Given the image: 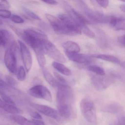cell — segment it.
Listing matches in <instances>:
<instances>
[{"label":"cell","instance_id":"obj_14","mask_svg":"<svg viewBox=\"0 0 125 125\" xmlns=\"http://www.w3.org/2000/svg\"><path fill=\"white\" fill-rule=\"evenodd\" d=\"M62 46L65 52L71 53H78L80 51V47L78 44L76 42L68 41L64 42Z\"/></svg>","mask_w":125,"mask_h":125},{"label":"cell","instance_id":"obj_2","mask_svg":"<svg viewBox=\"0 0 125 125\" xmlns=\"http://www.w3.org/2000/svg\"><path fill=\"white\" fill-rule=\"evenodd\" d=\"M22 39L33 49L42 48L44 42L47 39L46 35L42 31L32 28L25 30Z\"/></svg>","mask_w":125,"mask_h":125},{"label":"cell","instance_id":"obj_6","mask_svg":"<svg viewBox=\"0 0 125 125\" xmlns=\"http://www.w3.org/2000/svg\"><path fill=\"white\" fill-rule=\"evenodd\" d=\"M28 93L35 98L43 99L50 102L52 101V94L49 89L41 85H37L30 88Z\"/></svg>","mask_w":125,"mask_h":125},{"label":"cell","instance_id":"obj_36","mask_svg":"<svg viewBox=\"0 0 125 125\" xmlns=\"http://www.w3.org/2000/svg\"><path fill=\"white\" fill-rule=\"evenodd\" d=\"M117 121L119 125H125V117L124 115H121L119 116Z\"/></svg>","mask_w":125,"mask_h":125},{"label":"cell","instance_id":"obj_12","mask_svg":"<svg viewBox=\"0 0 125 125\" xmlns=\"http://www.w3.org/2000/svg\"><path fill=\"white\" fill-rule=\"evenodd\" d=\"M68 13L69 16L79 24L81 26L91 24V22L88 19L72 8H69V9H68Z\"/></svg>","mask_w":125,"mask_h":125},{"label":"cell","instance_id":"obj_41","mask_svg":"<svg viewBox=\"0 0 125 125\" xmlns=\"http://www.w3.org/2000/svg\"><path fill=\"white\" fill-rule=\"evenodd\" d=\"M3 24V20L2 19V18L0 17V25H2Z\"/></svg>","mask_w":125,"mask_h":125},{"label":"cell","instance_id":"obj_15","mask_svg":"<svg viewBox=\"0 0 125 125\" xmlns=\"http://www.w3.org/2000/svg\"><path fill=\"white\" fill-rule=\"evenodd\" d=\"M0 108L6 112L12 114H16L21 112L20 110L16 105H11L5 102L0 98Z\"/></svg>","mask_w":125,"mask_h":125},{"label":"cell","instance_id":"obj_38","mask_svg":"<svg viewBox=\"0 0 125 125\" xmlns=\"http://www.w3.org/2000/svg\"><path fill=\"white\" fill-rule=\"evenodd\" d=\"M42 1L45 3L53 5H55L58 4L56 0H43Z\"/></svg>","mask_w":125,"mask_h":125},{"label":"cell","instance_id":"obj_27","mask_svg":"<svg viewBox=\"0 0 125 125\" xmlns=\"http://www.w3.org/2000/svg\"><path fill=\"white\" fill-rule=\"evenodd\" d=\"M22 9L23 11H24L25 13L30 17H31L32 19H33L36 20H41V19L38 15H36L35 13H33V11L31 10H29L27 8L25 7H22Z\"/></svg>","mask_w":125,"mask_h":125},{"label":"cell","instance_id":"obj_9","mask_svg":"<svg viewBox=\"0 0 125 125\" xmlns=\"http://www.w3.org/2000/svg\"><path fill=\"white\" fill-rule=\"evenodd\" d=\"M20 52L25 70L28 72L31 69L32 63V55L28 47L22 42L19 41Z\"/></svg>","mask_w":125,"mask_h":125},{"label":"cell","instance_id":"obj_42","mask_svg":"<svg viewBox=\"0 0 125 125\" xmlns=\"http://www.w3.org/2000/svg\"><path fill=\"white\" fill-rule=\"evenodd\" d=\"M2 46V44H1V42L0 41V46Z\"/></svg>","mask_w":125,"mask_h":125},{"label":"cell","instance_id":"obj_26","mask_svg":"<svg viewBox=\"0 0 125 125\" xmlns=\"http://www.w3.org/2000/svg\"><path fill=\"white\" fill-rule=\"evenodd\" d=\"M0 95L1 96L2 99L5 102L11 105H16L15 103L11 98L5 93L0 91Z\"/></svg>","mask_w":125,"mask_h":125},{"label":"cell","instance_id":"obj_20","mask_svg":"<svg viewBox=\"0 0 125 125\" xmlns=\"http://www.w3.org/2000/svg\"><path fill=\"white\" fill-rule=\"evenodd\" d=\"M92 57L96 58L101 59L105 61H108L111 62L118 63H120V61L118 58L112 55L107 54H95L92 55Z\"/></svg>","mask_w":125,"mask_h":125},{"label":"cell","instance_id":"obj_31","mask_svg":"<svg viewBox=\"0 0 125 125\" xmlns=\"http://www.w3.org/2000/svg\"><path fill=\"white\" fill-rule=\"evenodd\" d=\"M11 20L14 23L17 24H22L24 22L23 19L17 15H13L11 17Z\"/></svg>","mask_w":125,"mask_h":125},{"label":"cell","instance_id":"obj_11","mask_svg":"<svg viewBox=\"0 0 125 125\" xmlns=\"http://www.w3.org/2000/svg\"><path fill=\"white\" fill-rule=\"evenodd\" d=\"M68 58L72 61L82 63H88L91 61V58L88 55L79 53H71L65 52Z\"/></svg>","mask_w":125,"mask_h":125},{"label":"cell","instance_id":"obj_19","mask_svg":"<svg viewBox=\"0 0 125 125\" xmlns=\"http://www.w3.org/2000/svg\"><path fill=\"white\" fill-rule=\"evenodd\" d=\"M52 66L55 69L63 75L67 76L71 75L72 72L71 70L60 63L54 62L52 63Z\"/></svg>","mask_w":125,"mask_h":125},{"label":"cell","instance_id":"obj_23","mask_svg":"<svg viewBox=\"0 0 125 125\" xmlns=\"http://www.w3.org/2000/svg\"><path fill=\"white\" fill-rule=\"evenodd\" d=\"M89 71L101 76L105 75V72L102 68L96 65H91L88 67Z\"/></svg>","mask_w":125,"mask_h":125},{"label":"cell","instance_id":"obj_4","mask_svg":"<svg viewBox=\"0 0 125 125\" xmlns=\"http://www.w3.org/2000/svg\"><path fill=\"white\" fill-rule=\"evenodd\" d=\"M80 108L82 114L88 122L94 124L96 123L97 116L95 107L90 98L85 97L81 100Z\"/></svg>","mask_w":125,"mask_h":125},{"label":"cell","instance_id":"obj_24","mask_svg":"<svg viewBox=\"0 0 125 125\" xmlns=\"http://www.w3.org/2000/svg\"><path fill=\"white\" fill-rule=\"evenodd\" d=\"M17 77L18 80L20 81H23L26 78V74L24 67L21 66L17 71Z\"/></svg>","mask_w":125,"mask_h":125},{"label":"cell","instance_id":"obj_7","mask_svg":"<svg viewBox=\"0 0 125 125\" xmlns=\"http://www.w3.org/2000/svg\"><path fill=\"white\" fill-rule=\"evenodd\" d=\"M46 17L56 32L58 34L72 35L65 23L58 18L50 14H46Z\"/></svg>","mask_w":125,"mask_h":125},{"label":"cell","instance_id":"obj_25","mask_svg":"<svg viewBox=\"0 0 125 125\" xmlns=\"http://www.w3.org/2000/svg\"><path fill=\"white\" fill-rule=\"evenodd\" d=\"M81 28L82 32H83L85 35L91 38H93L95 37V33L86 25H82Z\"/></svg>","mask_w":125,"mask_h":125},{"label":"cell","instance_id":"obj_1","mask_svg":"<svg viewBox=\"0 0 125 125\" xmlns=\"http://www.w3.org/2000/svg\"><path fill=\"white\" fill-rule=\"evenodd\" d=\"M56 95L58 113L61 117L69 118L74 116V96L70 86L61 83L57 87Z\"/></svg>","mask_w":125,"mask_h":125},{"label":"cell","instance_id":"obj_32","mask_svg":"<svg viewBox=\"0 0 125 125\" xmlns=\"http://www.w3.org/2000/svg\"><path fill=\"white\" fill-rule=\"evenodd\" d=\"M28 112L30 115L34 119H38V120H41L42 119V117L41 115L36 111L32 110H29Z\"/></svg>","mask_w":125,"mask_h":125},{"label":"cell","instance_id":"obj_13","mask_svg":"<svg viewBox=\"0 0 125 125\" xmlns=\"http://www.w3.org/2000/svg\"><path fill=\"white\" fill-rule=\"evenodd\" d=\"M11 34L7 30H0V41L2 46H5L10 44L13 41Z\"/></svg>","mask_w":125,"mask_h":125},{"label":"cell","instance_id":"obj_39","mask_svg":"<svg viewBox=\"0 0 125 125\" xmlns=\"http://www.w3.org/2000/svg\"><path fill=\"white\" fill-rule=\"evenodd\" d=\"M110 125H119L118 121H113L110 123Z\"/></svg>","mask_w":125,"mask_h":125},{"label":"cell","instance_id":"obj_3","mask_svg":"<svg viewBox=\"0 0 125 125\" xmlns=\"http://www.w3.org/2000/svg\"><path fill=\"white\" fill-rule=\"evenodd\" d=\"M17 47L16 43L13 41L6 50L4 55V62L6 66L9 71L13 74H17L18 71Z\"/></svg>","mask_w":125,"mask_h":125},{"label":"cell","instance_id":"obj_28","mask_svg":"<svg viewBox=\"0 0 125 125\" xmlns=\"http://www.w3.org/2000/svg\"><path fill=\"white\" fill-rule=\"evenodd\" d=\"M6 83L11 87H15L17 84V82L13 77L9 75L5 76Z\"/></svg>","mask_w":125,"mask_h":125},{"label":"cell","instance_id":"obj_8","mask_svg":"<svg viewBox=\"0 0 125 125\" xmlns=\"http://www.w3.org/2000/svg\"><path fill=\"white\" fill-rule=\"evenodd\" d=\"M58 19L62 21L71 31L72 35H80L82 33L81 25L70 16L65 14L58 15Z\"/></svg>","mask_w":125,"mask_h":125},{"label":"cell","instance_id":"obj_16","mask_svg":"<svg viewBox=\"0 0 125 125\" xmlns=\"http://www.w3.org/2000/svg\"><path fill=\"white\" fill-rule=\"evenodd\" d=\"M42 73L46 81L52 87L54 88H57L59 85L61 84V83H59L56 79L52 75L51 73L47 69L43 68Z\"/></svg>","mask_w":125,"mask_h":125},{"label":"cell","instance_id":"obj_40","mask_svg":"<svg viewBox=\"0 0 125 125\" xmlns=\"http://www.w3.org/2000/svg\"><path fill=\"white\" fill-rule=\"evenodd\" d=\"M125 5H122L120 6V9L122 11H123L124 12H125Z\"/></svg>","mask_w":125,"mask_h":125},{"label":"cell","instance_id":"obj_29","mask_svg":"<svg viewBox=\"0 0 125 125\" xmlns=\"http://www.w3.org/2000/svg\"><path fill=\"white\" fill-rule=\"evenodd\" d=\"M10 11L6 9H0V17L9 19L11 17Z\"/></svg>","mask_w":125,"mask_h":125},{"label":"cell","instance_id":"obj_30","mask_svg":"<svg viewBox=\"0 0 125 125\" xmlns=\"http://www.w3.org/2000/svg\"><path fill=\"white\" fill-rule=\"evenodd\" d=\"M54 74L55 79L59 83L63 84H67L66 80L61 75L56 72H54Z\"/></svg>","mask_w":125,"mask_h":125},{"label":"cell","instance_id":"obj_18","mask_svg":"<svg viewBox=\"0 0 125 125\" xmlns=\"http://www.w3.org/2000/svg\"><path fill=\"white\" fill-rule=\"evenodd\" d=\"M33 50L39 66L43 68L46 65V60L42 49V48H39Z\"/></svg>","mask_w":125,"mask_h":125},{"label":"cell","instance_id":"obj_10","mask_svg":"<svg viewBox=\"0 0 125 125\" xmlns=\"http://www.w3.org/2000/svg\"><path fill=\"white\" fill-rule=\"evenodd\" d=\"M31 105L35 109L46 116L55 119H57L59 117L58 112L49 106L33 103H31Z\"/></svg>","mask_w":125,"mask_h":125},{"label":"cell","instance_id":"obj_5","mask_svg":"<svg viewBox=\"0 0 125 125\" xmlns=\"http://www.w3.org/2000/svg\"><path fill=\"white\" fill-rule=\"evenodd\" d=\"M42 49L44 54L57 61L62 63L66 62V58L63 54L53 43L48 39L44 42Z\"/></svg>","mask_w":125,"mask_h":125},{"label":"cell","instance_id":"obj_33","mask_svg":"<svg viewBox=\"0 0 125 125\" xmlns=\"http://www.w3.org/2000/svg\"><path fill=\"white\" fill-rule=\"evenodd\" d=\"M96 2L101 7L106 8L109 4V0H96Z\"/></svg>","mask_w":125,"mask_h":125},{"label":"cell","instance_id":"obj_22","mask_svg":"<svg viewBox=\"0 0 125 125\" xmlns=\"http://www.w3.org/2000/svg\"><path fill=\"white\" fill-rule=\"evenodd\" d=\"M125 19L123 17H117L116 22L113 26L116 30H125Z\"/></svg>","mask_w":125,"mask_h":125},{"label":"cell","instance_id":"obj_37","mask_svg":"<svg viewBox=\"0 0 125 125\" xmlns=\"http://www.w3.org/2000/svg\"><path fill=\"white\" fill-rule=\"evenodd\" d=\"M125 35L121 36H120L118 39V41L119 42V43L122 45V46H123L124 47L125 46Z\"/></svg>","mask_w":125,"mask_h":125},{"label":"cell","instance_id":"obj_21","mask_svg":"<svg viewBox=\"0 0 125 125\" xmlns=\"http://www.w3.org/2000/svg\"><path fill=\"white\" fill-rule=\"evenodd\" d=\"M107 112L112 113H119L123 110L121 105L117 103H113L107 105L104 109Z\"/></svg>","mask_w":125,"mask_h":125},{"label":"cell","instance_id":"obj_34","mask_svg":"<svg viewBox=\"0 0 125 125\" xmlns=\"http://www.w3.org/2000/svg\"><path fill=\"white\" fill-rule=\"evenodd\" d=\"M10 6V4L7 0H0V8H9Z\"/></svg>","mask_w":125,"mask_h":125},{"label":"cell","instance_id":"obj_35","mask_svg":"<svg viewBox=\"0 0 125 125\" xmlns=\"http://www.w3.org/2000/svg\"><path fill=\"white\" fill-rule=\"evenodd\" d=\"M34 125H45L43 121L41 120L33 119L32 120Z\"/></svg>","mask_w":125,"mask_h":125},{"label":"cell","instance_id":"obj_17","mask_svg":"<svg viewBox=\"0 0 125 125\" xmlns=\"http://www.w3.org/2000/svg\"><path fill=\"white\" fill-rule=\"evenodd\" d=\"M11 119L20 125H34L32 120H30L21 115H11Z\"/></svg>","mask_w":125,"mask_h":125}]
</instances>
